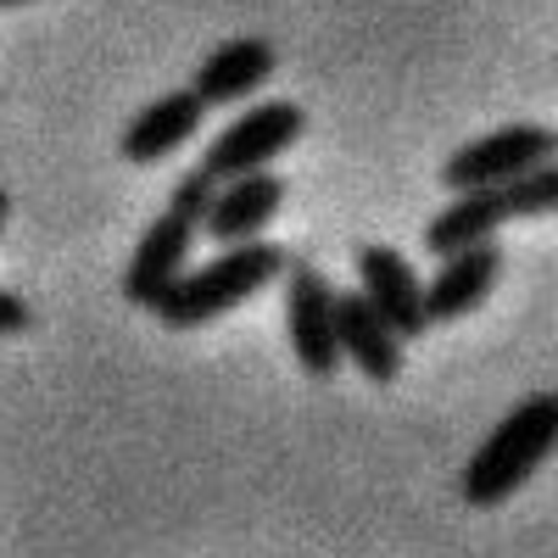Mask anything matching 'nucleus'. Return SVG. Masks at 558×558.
Instances as JSON below:
<instances>
[{
  "label": "nucleus",
  "mask_w": 558,
  "mask_h": 558,
  "mask_svg": "<svg viewBox=\"0 0 558 558\" xmlns=\"http://www.w3.org/2000/svg\"><path fill=\"white\" fill-rule=\"evenodd\" d=\"M7 218H12V196L0 191V229H7Z\"/></svg>",
  "instance_id": "f3484780"
},
{
  "label": "nucleus",
  "mask_w": 558,
  "mask_h": 558,
  "mask_svg": "<svg viewBox=\"0 0 558 558\" xmlns=\"http://www.w3.org/2000/svg\"><path fill=\"white\" fill-rule=\"evenodd\" d=\"M196 241H202V229L184 218V213L162 207L146 229H140V241H134V252H129V268H123V302L151 307V302L173 286V279L191 268Z\"/></svg>",
  "instance_id": "0eeeda50"
},
{
  "label": "nucleus",
  "mask_w": 558,
  "mask_h": 558,
  "mask_svg": "<svg viewBox=\"0 0 558 558\" xmlns=\"http://www.w3.org/2000/svg\"><path fill=\"white\" fill-rule=\"evenodd\" d=\"M286 291V336H291V357L307 380H336L341 368V347H336V286L324 279L307 257H291L279 274Z\"/></svg>",
  "instance_id": "39448f33"
},
{
  "label": "nucleus",
  "mask_w": 558,
  "mask_h": 558,
  "mask_svg": "<svg viewBox=\"0 0 558 558\" xmlns=\"http://www.w3.org/2000/svg\"><path fill=\"white\" fill-rule=\"evenodd\" d=\"M502 279V246L481 241V246H463L452 257H441V268L425 279V318L430 324H452V318H470Z\"/></svg>",
  "instance_id": "9b49d317"
},
{
  "label": "nucleus",
  "mask_w": 558,
  "mask_h": 558,
  "mask_svg": "<svg viewBox=\"0 0 558 558\" xmlns=\"http://www.w3.org/2000/svg\"><path fill=\"white\" fill-rule=\"evenodd\" d=\"M514 223V207H508V191H463L452 196L430 223H425V252L436 257H452L463 246H481V241H497V229Z\"/></svg>",
  "instance_id": "ddd939ff"
},
{
  "label": "nucleus",
  "mask_w": 558,
  "mask_h": 558,
  "mask_svg": "<svg viewBox=\"0 0 558 558\" xmlns=\"http://www.w3.org/2000/svg\"><path fill=\"white\" fill-rule=\"evenodd\" d=\"M274 68H279V57H274L268 39L235 34V39L213 45V51L191 68V84L184 89H191L202 107H235V101L257 96V89L274 78Z\"/></svg>",
  "instance_id": "1a4fd4ad"
},
{
  "label": "nucleus",
  "mask_w": 558,
  "mask_h": 558,
  "mask_svg": "<svg viewBox=\"0 0 558 558\" xmlns=\"http://www.w3.org/2000/svg\"><path fill=\"white\" fill-rule=\"evenodd\" d=\"M508 191V207H514V218H547L558 207V162H542L520 179L502 184Z\"/></svg>",
  "instance_id": "4468645a"
},
{
  "label": "nucleus",
  "mask_w": 558,
  "mask_h": 558,
  "mask_svg": "<svg viewBox=\"0 0 558 558\" xmlns=\"http://www.w3.org/2000/svg\"><path fill=\"white\" fill-rule=\"evenodd\" d=\"M553 157H558V134L547 123L520 118V123H502L492 134L463 140V146L441 162V184L452 196H463V191H497V184L520 179V173H531V168H542Z\"/></svg>",
  "instance_id": "7ed1b4c3"
},
{
  "label": "nucleus",
  "mask_w": 558,
  "mask_h": 558,
  "mask_svg": "<svg viewBox=\"0 0 558 558\" xmlns=\"http://www.w3.org/2000/svg\"><path fill=\"white\" fill-rule=\"evenodd\" d=\"M307 129V112L296 101H257L246 112H235L202 151V173L213 184L223 179H241V173H257V168H274V157H286Z\"/></svg>",
  "instance_id": "20e7f679"
},
{
  "label": "nucleus",
  "mask_w": 558,
  "mask_h": 558,
  "mask_svg": "<svg viewBox=\"0 0 558 558\" xmlns=\"http://www.w3.org/2000/svg\"><path fill=\"white\" fill-rule=\"evenodd\" d=\"M553 447H558V397L531 391L520 408H508L492 425V436L470 452V463H463V475H458V497L470 508H502L553 458Z\"/></svg>",
  "instance_id": "f03ea898"
},
{
  "label": "nucleus",
  "mask_w": 558,
  "mask_h": 558,
  "mask_svg": "<svg viewBox=\"0 0 558 558\" xmlns=\"http://www.w3.org/2000/svg\"><path fill=\"white\" fill-rule=\"evenodd\" d=\"M291 263V246L279 241H246V246H223L207 263H191L173 286L151 302L162 330H202V324L246 307L257 291L279 286V274Z\"/></svg>",
  "instance_id": "f257e3e1"
},
{
  "label": "nucleus",
  "mask_w": 558,
  "mask_h": 558,
  "mask_svg": "<svg viewBox=\"0 0 558 558\" xmlns=\"http://www.w3.org/2000/svg\"><path fill=\"white\" fill-rule=\"evenodd\" d=\"M291 184L286 173L274 168H257V173H241V179H223L213 202H207V218H202V235L213 246H246V241H263V229L279 218L286 207Z\"/></svg>",
  "instance_id": "6e6552de"
},
{
  "label": "nucleus",
  "mask_w": 558,
  "mask_h": 558,
  "mask_svg": "<svg viewBox=\"0 0 558 558\" xmlns=\"http://www.w3.org/2000/svg\"><path fill=\"white\" fill-rule=\"evenodd\" d=\"M0 7H23V0H0Z\"/></svg>",
  "instance_id": "a211bd4d"
},
{
  "label": "nucleus",
  "mask_w": 558,
  "mask_h": 558,
  "mask_svg": "<svg viewBox=\"0 0 558 558\" xmlns=\"http://www.w3.org/2000/svg\"><path fill=\"white\" fill-rule=\"evenodd\" d=\"M213 191H218V184H213V179H207L202 168H184V173H179V179L168 184V207H173V213H184V218H191V223L202 229Z\"/></svg>",
  "instance_id": "2eb2a0df"
},
{
  "label": "nucleus",
  "mask_w": 558,
  "mask_h": 558,
  "mask_svg": "<svg viewBox=\"0 0 558 558\" xmlns=\"http://www.w3.org/2000/svg\"><path fill=\"white\" fill-rule=\"evenodd\" d=\"M357 291L368 296V307L386 318V330L397 341H413V336L430 330L425 279H418V268L397 246H386V241H363L357 246Z\"/></svg>",
  "instance_id": "423d86ee"
},
{
  "label": "nucleus",
  "mask_w": 558,
  "mask_h": 558,
  "mask_svg": "<svg viewBox=\"0 0 558 558\" xmlns=\"http://www.w3.org/2000/svg\"><path fill=\"white\" fill-rule=\"evenodd\" d=\"M336 347L375 386H391L402 375V341L386 330V318L368 307L363 291H336Z\"/></svg>",
  "instance_id": "f8f14e48"
},
{
  "label": "nucleus",
  "mask_w": 558,
  "mask_h": 558,
  "mask_svg": "<svg viewBox=\"0 0 558 558\" xmlns=\"http://www.w3.org/2000/svg\"><path fill=\"white\" fill-rule=\"evenodd\" d=\"M28 324H34V307L17 291H0V336H23Z\"/></svg>",
  "instance_id": "dca6fc26"
},
{
  "label": "nucleus",
  "mask_w": 558,
  "mask_h": 558,
  "mask_svg": "<svg viewBox=\"0 0 558 558\" xmlns=\"http://www.w3.org/2000/svg\"><path fill=\"white\" fill-rule=\"evenodd\" d=\"M202 118H207V107L191 96V89H168V96L146 101V107L123 123L118 157L134 162V168H151V162L173 157L179 146H191L196 129H202Z\"/></svg>",
  "instance_id": "9d476101"
}]
</instances>
